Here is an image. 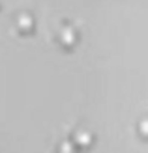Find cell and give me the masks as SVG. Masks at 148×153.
I'll return each mask as SVG.
<instances>
[{
	"mask_svg": "<svg viewBox=\"0 0 148 153\" xmlns=\"http://www.w3.org/2000/svg\"><path fill=\"white\" fill-rule=\"evenodd\" d=\"M30 21H32V19H30V15H26V13H23V15H19V22H21V25H30Z\"/></svg>",
	"mask_w": 148,
	"mask_h": 153,
	"instance_id": "cell-1",
	"label": "cell"
}]
</instances>
